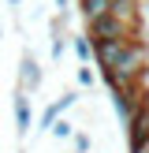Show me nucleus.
I'll use <instances>...</instances> for the list:
<instances>
[{"label": "nucleus", "instance_id": "obj_13", "mask_svg": "<svg viewBox=\"0 0 149 153\" xmlns=\"http://www.w3.org/2000/svg\"><path fill=\"white\" fill-rule=\"evenodd\" d=\"M67 37H71V34H56V37H52V64H60V60H63V52H67Z\"/></svg>", "mask_w": 149, "mask_h": 153}, {"label": "nucleus", "instance_id": "obj_2", "mask_svg": "<svg viewBox=\"0 0 149 153\" xmlns=\"http://www.w3.org/2000/svg\"><path fill=\"white\" fill-rule=\"evenodd\" d=\"M86 37L93 45H104V41H123V37H142L138 26H127V22L112 19V15H101V19L86 22Z\"/></svg>", "mask_w": 149, "mask_h": 153}, {"label": "nucleus", "instance_id": "obj_15", "mask_svg": "<svg viewBox=\"0 0 149 153\" xmlns=\"http://www.w3.org/2000/svg\"><path fill=\"white\" fill-rule=\"evenodd\" d=\"M56 11H71V0H56Z\"/></svg>", "mask_w": 149, "mask_h": 153}, {"label": "nucleus", "instance_id": "obj_12", "mask_svg": "<svg viewBox=\"0 0 149 153\" xmlns=\"http://www.w3.org/2000/svg\"><path fill=\"white\" fill-rule=\"evenodd\" d=\"M74 101H78V90H63V94H60V97H56V101H52V105H56V108H60V116H63V112L71 108Z\"/></svg>", "mask_w": 149, "mask_h": 153}, {"label": "nucleus", "instance_id": "obj_9", "mask_svg": "<svg viewBox=\"0 0 149 153\" xmlns=\"http://www.w3.org/2000/svg\"><path fill=\"white\" fill-rule=\"evenodd\" d=\"M56 120H60V108H56V105H45V108H41V116H37V127H34V131H45V134H49Z\"/></svg>", "mask_w": 149, "mask_h": 153}, {"label": "nucleus", "instance_id": "obj_14", "mask_svg": "<svg viewBox=\"0 0 149 153\" xmlns=\"http://www.w3.org/2000/svg\"><path fill=\"white\" fill-rule=\"evenodd\" d=\"M93 82H97V75L89 71L86 64H78V86H82V90H89V86H93Z\"/></svg>", "mask_w": 149, "mask_h": 153}, {"label": "nucleus", "instance_id": "obj_1", "mask_svg": "<svg viewBox=\"0 0 149 153\" xmlns=\"http://www.w3.org/2000/svg\"><path fill=\"white\" fill-rule=\"evenodd\" d=\"M145 71H149V41L145 37H131L127 49L119 52V60L108 67V71H101L97 79H101L108 90H127V86H138Z\"/></svg>", "mask_w": 149, "mask_h": 153}, {"label": "nucleus", "instance_id": "obj_16", "mask_svg": "<svg viewBox=\"0 0 149 153\" xmlns=\"http://www.w3.org/2000/svg\"><path fill=\"white\" fill-rule=\"evenodd\" d=\"M7 7H11L15 15H19V7H22V0H7Z\"/></svg>", "mask_w": 149, "mask_h": 153}, {"label": "nucleus", "instance_id": "obj_5", "mask_svg": "<svg viewBox=\"0 0 149 153\" xmlns=\"http://www.w3.org/2000/svg\"><path fill=\"white\" fill-rule=\"evenodd\" d=\"M145 142H149V105L138 112V116H134V123L127 127V146H131V149L145 146Z\"/></svg>", "mask_w": 149, "mask_h": 153}, {"label": "nucleus", "instance_id": "obj_10", "mask_svg": "<svg viewBox=\"0 0 149 153\" xmlns=\"http://www.w3.org/2000/svg\"><path fill=\"white\" fill-rule=\"evenodd\" d=\"M74 131H78V127H74L71 120H63V116H60L56 123H52V131H49V134H52L56 142H71V134H74Z\"/></svg>", "mask_w": 149, "mask_h": 153}, {"label": "nucleus", "instance_id": "obj_6", "mask_svg": "<svg viewBox=\"0 0 149 153\" xmlns=\"http://www.w3.org/2000/svg\"><path fill=\"white\" fill-rule=\"evenodd\" d=\"M108 15L127 26H138V0H108Z\"/></svg>", "mask_w": 149, "mask_h": 153}, {"label": "nucleus", "instance_id": "obj_3", "mask_svg": "<svg viewBox=\"0 0 149 153\" xmlns=\"http://www.w3.org/2000/svg\"><path fill=\"white\" fill-rule=\"evenodd\" d=\"M15 90H22V94H37V90H41V64H37V56L30 49L19 56V79H15Z\"/></svg>", "mask_w": 149, "mask_h": 153}, {"label": "nucleus", "instance_id": "obj_4", "mask_svg": "<svg viewBox=\"0 0 149 153\" xmlns=\"http://www.w3.org/2000/svg\"><path fill=\"white\" fill-rule=\"evenodd\" d=\"M11 116H15V134L26 138V134L34 131V105H30V94H22V90L11 94Z\"/></svg>", "mask_w": 149, "mask_h": 153}, {"label": "nucleus", "instance_id": "obj_7", "mask_svg": "<svg viewBox=\"0 0 149 153\" xmlns=\"http://www.w3.org/2000/svg\"><path fill=\"white\" fill-rule=\"evenodd\" d=\"M67 49L74 52V60H78V64H93V41L86 37V30L67 37Z\"/></svg>", "mask_w": 149, "mask_h": 153}, {"label": "nucleus", "instance_id": "obj_8", "mask_svg": "<svg viewBox=\"0 0 149 153\" xmlns=\"http://www.w3.org/2000/svg\"><path fill=\"white\" fill-rule=\"evenodd\" d=\"M78 15H82V22L101 19V15H108V0H78Z\"/></svg>", "mask_w": 149, "mask_h": 153}, {"label": "nucleus", "instance_id": "obj_11", "mask_svg": "<svg viewBox=\"0 0 149 153\" xmlns=\"http://www.w3.org/2000/svg\"><path fill=\"white\" fill-rule=\"evenodd\" d=\"M71 142H74V153H89L93 149V138H89V131H82V127L71 134Z\"/></svg>", "mask_w": 149, "mask_h": 153}, {"label": "nucleus", "instance_id": "obj_19", "mask_svg": "<svg viewBox=\"0 0 149 153\" xmlns=\"http://www.w3.org/2000/svg\"><path fill=\"white\" fill-rule=\"evenodd\" d=\"M145 11H149V0H145Z\"/></svg>", "mask_w": 149, "mask_h": 153}, {"label": "nucleus", "instance_id": "obj_17", "mask_svg": "<svg viewBox=\"0 0 149 153\" xmlns=\"http://www.w3.org/2000/svg\"><path fill=\"white\" fill-rule=\"evenodd\" d=\"M131 153H149V142H145V146H138V149H131Z\"/></svg>", "mask_w": 149, "mask_h": 153}, {"label": "nucleus", "instance_id": "obj_18", "mask_svg": "<svg viewBox=\"0 0 149 153\" xmlns=\"http://www.w3.org/2000/svg\"><path fill=\"white\" fill-rule=\"evenodd\" d=\"M0 41H4V26H0Z\"/></svg>", "mask_w": 149, "mask_h": 153}]
</instances>
